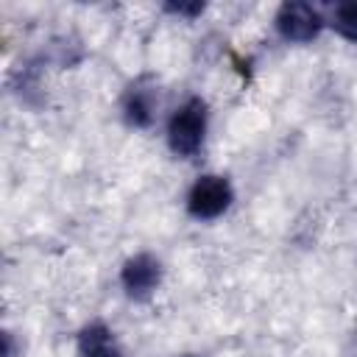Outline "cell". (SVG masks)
I'll return each instance as SVG.
<instances>
[{
  "mask_svg": "<svg viewBox=\"0 0 357 357\" xmlns=\"http://www.w3.org/2000/svg\"><path fill=\"white\" fill-rule=\"evenodd\" d=\"M231 201H234L231 181L226 176L206 173L192 181V187L187 190L184 206H187V215L195 220H215L231 206Z\"/></svg>",
  "mask_w": 357,
  "mask_h": 357,
  "instance_id": "obj_2",
  "label": "cell"
},
{
  "mask_svg": "<svg viewBox=\"0 0 357 357\" xmlns=\"http://www.w3.org/2000/svg\"><path fill=\"white\" fill-rule=\"evenodd\" d=\"M273 28L284 42L293 45H307L312 42L324 28H326V17L312 6V3H301V0H287L276 8L273 14Z\"/></svg>",
  "mask_w": 357,
  "mask_h": 357,
  "instance_id": "obj_3",
  "label": "cell"
},
{
  "mask_svg": "<svg viewBox=\"0 0 357 357\" xmlns=\"http://www.w3.org/2000/svg\"><path fill=\"white\" fill-rule=\"evenodd\" d=\"M206 126H209V109L204 98H187L167 120V148L181 156L190 159L204 148L206 139Z\"/></svg>",
  "mask_w": 357,
  "mask_h": 357,
  "instance_id": "obj_1",
  "label": "cell"
},
{
  "mask_svg": "<svg viewBox=\"0 0 357 357\" xmlns=\"http://www.w3.org/2000/svg\"><path fill=\"white\" fill-rule=\"evenodd\" d=\"M156 103H159L156 86L148 78H137L120 98V114L128 128H148L153 123Z\"/></svg>",
  "mask_w": 357,
  "mask_h": 357,
  "instance_id": "obj_5",
  "label": "cell"
},
{
  "mask_svg": "<svg viewBox=\"0 0 357 357\" xmlns=\"http://www.w3.org/2000/svg\"><path fill=\"white\" fill-rule=\"evenodd\" d=\"M178 357H201V354H178Z\"/></svg>",
  "mask_w": 357,
  "mask_h": 357,
  "instance_id": "obj_9",
  "label": "cell"
},
{
  "mask_svg": "<svg viewBox=\"0 0 357 357\" xmlns=\"http://www.w3.org/2000/svg\"><path fill=\"white\" fill-rule=\"evenodd\" d=\"M78 357H123L114 332L103 321H89L75 335Z\"/></svg>",
  "mask_w": 357,
  "mask_h": 357,
  "instance_id": "obj_6",
  "label": "cell"
},
{
  "mask_svg": "<svg viewBox=\"0 0 357 357\" xmlns=\"http://www.w3.org/2000/svg\"><path fill=\"white\" fill-rule=\"evenodd\" d=\"M159 282H162V262H159V257H153L148 251L128 257L120 268V287L134 301L151 298L156 293Z\"/></svg>",
  "mask_w": 357,
  "mask_h": 357,
  "instance_id": "obj_4",
  "label": "cell"
},
{
  "mask_svg": "<svg viewBox=\"0 0 357 357\" xmlns=\"http://www.w3.org/2000/svg\"><path fill=\"white\" fill-rule=\"evenodd\" d=\"M326 25L346 42L357 45V0L335 3L326 14Z\"/></svg>",
  "mask_w": 357,
  "mask_h": 357,
  "instance_id": "obj_7",
  "label": "cell"
},
{
  "mask_svg": "<svg viewBox=\"0 0 357 357\" xmlns=\"http://www.w3.org/2000/svg\"><path fill=\"white\" fill-rule=\"evenodd\" d=\"M204 3H165V11L167 14H176V17H184V20H195L204 14Z\"/></svg>",
  "mask_w": 357,
  "mask_h": 357,
  "instance_id": "obj_8",
  "label": "cell"
}]
</instances>
